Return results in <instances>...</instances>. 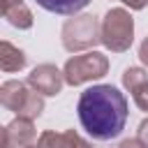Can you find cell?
Here are the masks:
<instances>
[{
    "mask_svg": "<svg viewBox=\"0 0 148 148\" xmlns=\"http://www.w3.org/2000/svg\"><path fill=\"white\" fill-rule=\"evenodd\" d=\"M136 139L148 148V118H143L141 123H139V130H136Z\"/></svg>",
    "mask_w": 148,
    "mask_h": 148,
    "instance_id": "5bb4252c",
    "label": "cell"
},
{
    "mask_svg": "<svg viewBox=\"0 0 148 148\" xmlns=\"http://www.w3.org/2000/svg\"><path fill=\"white\" fill-rule=\"evenodd\" d=\"M60 37H62V46L69 53L92 51V46L102 44V23L90 14H81L65 21Z\"/></svg>",
    "mask_w": 148,
    "mask_h": 148,
    "instance_id": "3957f363",
    "label": "cell"
},
{
    "mask_svg": "<svg viewBox=\"0 0 148 148\" xmlns=\"http://www.w3.org/2000/svg\"><path fill=\"white\" fill-rule=\"evenodd\" d=\"M76 113L81 127L95 141H111L125 130L127 99L118 88L109 83L90 86L79 95Z\"/></svg>",
    "mask_w": 148,
    "mask_h": 148,
    "instance_id": "6da1fadb",
    "label": "cell"
},
{
    "mask_svg": "<svg viewBox=\"0 0 148 148\" xmlns=\"http://www.w3.org/2000/svg\"><path fill=\"white\" fill-rule=\"evenodd\" d=\"M141 83H148V72L146 69H141V67H127L125 72H123V86L132 92L136 86H141Z\"/></svg>",
    "mask_w": 148,
    "mask_h": 148,
    "instance_id": "7c38bea8",
    "label": "cell"
},
{
    "mask_svg": "<svg viewBox=\"0 0 148 148\" xmlns=\"http://www.w3.org/2000/svg\"><path fill=\"white\" fill-rule=\"evenodd\" d=\"M134 42V18L127 9L113 7L102 18V44L113 53H125Z\"/></svg>",
    "mask_w": 148,
    "mask_h": 148,
    "instance_id": "277c9868",
    "label": "cell"
},
{
    "mask_svg": "<svg viewBox=\"0 0 148 148\" xmlns=\"http://www.w3.org/2000/svg\"><path fill=\"white\" fill-rule=\"evenodd\" d=\"M120 2H125L130 9H136V12H139V9H143V7L148 5V0H120Z\"/></svg>",
    "mask_w": 148,
    "mask_h": 148,
    "instance_id": "e0dca14e",
    "label": "cell"
},
{
    "mask_svg": "<svg viewBox=\"0 0 148 148\" xmlns=\"http://www.w3.org/2000/svg\"><path fill=\"white\" fill-rule=\"evenodd\" d=\"M25 65H28V56L18 46H14L9 42H0V67H2V72H7V74L21 72Z\"/></svg>",
    "mask_w": 148,
    "mask_h": 148,
    "instance_id": "9c48e42d",
    "label": "cell"
},
{
    "mask_svg": "<svg viewBox=\"0 0 148 148\" xmlns=\"http://www.w3.org/2000/svg\"><path fill=\"white\" fill-rule=\"evenodd\" d=\"M0 102L5 109L14 111L18 118H28V120L39 118L44 111V95L32 90L28 83L14 81V79L5 81L0 86Z\"/></svg>",
    "mask_w": 148,
    "mask_h": 148,
    "instance_id": "7a4b0ae2",
    "label": "cell"
},
{
    "mask_svg": "<svg viewBox=\"0 0 148 148\" xmlns=\"http://www.w3.org/2000/svg\"><path fill=\"white\" fill-rule=\"evenodd\" d=\"M118 148H146L139 139H125V141H120V146Z\"/></svg>",
    "mask_w": 148,
    "mask_h": 148,
    "instance_id": "2e32d148",
    "label": "cell"
},
{
    "mask_svg": "<svg viewBox=\"0 0 148 148\" xmlns=\"http://www.w3.org/2000/svg\"><path fill=\"white\" fill-rule=\"evenodd\" d=\"M37 141V130L32 125V120L28 118H14L12 123H7L2 127V136H0V148H30Z\"/></svg>",
    "mask_w": 148,
    "mask_h": 148,
    "instance_id": "52a82bcc",
    "label": "cell"
},
{
    "mask_svg": "<svg viewBox=\"0 0 148 148\" xmlns=\"http://www.w3.org/2000/svg\"><path fill=\"white\" fill-rule=\"evenodd\" d=\"M23 0H2V9H9V7H14V5H21Z\"/></svg>",
    "mask_w": 148,
    "mask_h": 148,
    "instance_id": "ac0fdd59",
    "label": "cell"
},
{
    "mask_svg": "<svg viewBox=\"0 0 148 148\" xmlns=\"http://www.w3.org/2000/svg\"><path fill=\"white\" fill-rule=\"evenodd\" d=\"M2 16L9 21V25H14V28H18V30L32 28V12L28 9L25 2L14 5V7H9V9H2Z\"/></svg>",
    "mask_w": 148,
    "mask_h": 148,
    "instance_id": "8fae6325",
    "label": "cell"
},
{
    "mask_svg": "<svg viewBox=\"0 0 148 148\" xmlns=\"http://www.w3.org/2000/svg\"><path fill=\"white\" fill-rule=\"evenodd\" d=\"M25 83H28L32 90H37L39 95L53 97V95H58V92L62 90V86H65V74H62L56 65L44 62V65H37V67L28 74Z\"/></svg>",
    "mask_w": 148,
    "mask_h": 148,
    "instance_id": "8992f818",
    "label": "cell"
},
{
    "mask_svg": "<svg viewBox=\"0 0 148 148\" xmlns=\"http://www.w3.org/2000/svg\"><path fill=\"white\" fill-rule=\"evenodd\" d=\"M132 99H134V104H136L141 111L148 113V83L136 86V88L132 90Z\"/></svg>",
    "mask_w": 148,
    "mask_h": 148,
    "instance_id": "4fadbf2b",
    "label": "cell"
},
{
    "mask_svg": "<svg viewBox=\"0 0 148 148\" xmlns=\"http://www.w3.org/2000/svg\"><path fill=\"white\" fill-rule=\"evenodd\" d=\"M30 148H39V146H30Z\"/></svg>",
    "mask_w": 148,
    "mask_h": 148,
    "instance_id": "d6986e66",
    "label": "cell"
},
{
    "mask_svg": "<svg viewBox=\"0 0 148 148\" xmlns=\"http://www.w3.org/2000/svg\"><path fill=\"white\" fill-rule=\"evenodd\" d=\"M39 148H92L79 132L74 130H65V132H56V130H46L39 134L37 139Z\"/></svg>",
    "mask_w": 148,
    "mask_h": 148,
    "instance_id": "ba28073f",
    "label": "cell"
},
{
    "mask_svg": "<svg viewBox=\"0 0 148 148\" xmlns=\"http://www.w3.org/2000/svg\"><path fill=\"white\" fill-rule=\"evenodd\" d=\"M139 58H141V62L148 67V37L141 42V46H139Z\"/></svg>",
    "mask_w": 148,
    "mask_h": 148,
    "instance_id": "9a60e30c",
    "label": "cell"
},
{
    "mask_svg": "<svg viewBox=\"0 0 148 148\" xmlns=\"http://www.w3.org/2000/svg\"><path fill=\"white\" fill-rule=\"evenodd\" d=\"M106 72H109V58L102 56L99 51H86L81 56H72L62 67L67 86H83L88 81L102 79Z\"/></svg>",
    "mask_w": 148,
    "mask_h": 148,
    "instance_id": "5b68a950",
    "label": "cell"
},
{
    "mask_svg": "<svg viewBox=\"0 0 148 148\" xmlns=\"http://www.w3.org/2000/svg\"><path fill=\"white\" fill-rule=\"evenodd\" d=\"M90 0H37V5L51 14H60V16H74L76 12H81Z\"/></svg>",
    "mask_w": 148,
    "mask_h": 148,
    "instance_id": "30bf717a",
    "label": "cell"
}]
</instances>
